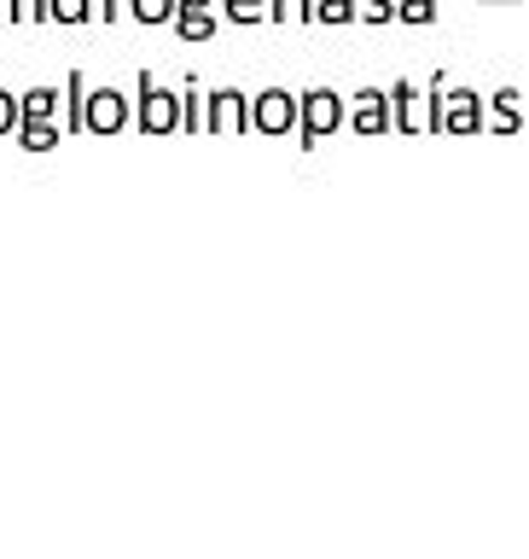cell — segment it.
Returning <instances> with one entry per match:
<instances>
[{
    "instance_id": "cell-9",
    "label": "cell",
    "mask_w": 529,
    "mask_h": 559,
    "mask_svg": "<svg viewBox=\"0 0 529 559\" xmlns=\"http://www.w3.org/2000/svg\"><path fill=\"white\" fill-rule=\"evenodd\" d=\"M17 129H24V146H29V152L59 146V129H52V122H17Z\"/></svg>"
},
{
    "instance_id": "cell-8",
    "label": "cell",
    "mask_w": 529,
    "mask_h": 559,
    "mask_svg": "<svg viewBox=\"0 0 529 559\" xmlns=\"http://www.w3.org/2000/svg\"><path fill=\"white\" fill-rule=\"evenodd\" d=\"M181 12V0H134V17L140 24H164V17Z\"/></svg>"
},
{
    "instance_id": "cell-15",
    "label": "cell",
    "mask_w": 529,
    "mask_h": 559,
    "mask_svg": "<svg viewBox=\"0 0 529 559\" xmlns=\"http://www.w3.org/2000/svg\"><path fill=\"white\" fill-rule=\"evenodd\" d=\"M17 12H24V7H17V0H0V17H17Z\"/></svg>"
},
{
    "instance_id": "cell-4",
    "label": "cell",
    "mask_w": 529,
    "mask_h": 559,
    "mask_svg": "<svg viewBox=\"0 0 529 559\" xmlns=\"http://www.w3.org/2000/svg\"><path fill=\"white\" fill-rule=\"evenodd\" d=\"M209 129H244V99L239 94H216V99H209Z\"/></svg>"
},
{
    "instance_id": "cell-2",
    "label": "cell",
    "mask_w": 529,
    "mask_h": 559,
    "mask_svg": "<svg viewBox=\"0 0 529 559\" xmlns=\"http://www.w3.org/2000/svg\"><path fill=\"white\" fill-rule=\"evenodd\" d=\"M122 122H129V99H122L117 87H94V94H87V129H94V134H117Z\"/></svg>"
},
{
    "instance_id": "cell-12",
    "label": "cell",
    "mask_w": 529,
    "mask_h": 559,
    "mask_svg": "<svg viewBox=\"0 0 529 559\" xmlns=\"http://www.w3.org/2000/svg\"><path fill=\"white\" fill-rule=\"evenodd\" d=\"M227 17H239V24H251V17H262V0H227Z\"/></svg>"
},
{
    "instance_id": "cell-6",
    "label": "cell",
    "mask_w": 529,
    "mask_h": 559,
    "mask_svg": "<svg viewBox=\"0 0 529 559\" xmlns=\"http://www.w3.org/2000/svg\"><path fill=\"white\" fill-rule=\"evenodd\" d=\"M52 105H59L52 87H29L24 94V122H52Z\"/></svg>"
},
{
    "instance_id": "cell-16",
    "label": "cell",
    "mask_w": 529,
    "mask_h": 559,
    "mask_svg": "<svg viewBox=\"0 0 529 559\" xmlns=\"http://www.w3.org/2000/svg\"><path fill=\"white\" fill-rule=\"evenodd\" d=\"M181 7H204V0H181Z\"/></svg>"
},
{
    "instance_id": "cell-3",
    "label": "cell",
    "mask_w": 529,
    "mask_h": 559,
    "mask_svg": "<svg viewBox=\"0 0 529 559\" xmlns=\"http://www.w3.org/2000/svg\"><path fill=\"white\" fill-rule=\"evenodd\" d=\"M256 129H268V134L291 129V99L286 94H262L256 99Z\"/></svg>"
},
{
    "instance_id": "cell-14",
    "label": "cell",
    "mask_w": 529,
    "mask_h": 559,
    "mask_svg": "<svg viewBox=\"0 0 529 559\" xmlns=\"http://www.w3.org/2000/svg\"><path fill=\"white\" fill-rule=\"evenodd\" d=\"M321 17H349V0H326V7H314Z\"/></svg>"
},
{
    "instance_id": "cell-11",
    "label": "cell",
    "mask_w": 529,
    "mask_h": 559,
    "mask_svg": "<svg viewBox=\"0 0 529 559\" xmlns=\"http://www.w3.org/2000/svg\"><path fill=\"white\" fill-rule=\"evenodd\" d=\"M17 122H24V105H17L12 94H0V134H7V129H17Z\"/></svg>"
},
{
    "instance_id": "cell-10",
    "label": "cell",
    "mask_w": 529,
    "mask_h": 559,
    "mask_svg": "<svg viewBox=\"0 0 529 559\" xmlns=\"http://www.w3.org/2000/svg\"><path fill=\"white\" fill-rule=\"evenodd\" d=\"M87 12H94L87 0H52V17H59V24H82Z\"/></svg>"
},
{
    "instance_id": "cell-13",
    "label": "cell",
    "mask_w": 529,
    "mask_h": 559,
    "mask_svg": "<svg viewBox=\"0 0 529 559\" xmlns=\"http://www.w3.org/2000/svg\"><path fill=\"white\" fill-rule=\"evenodd\" d=\"M268 12H274V17H291V12H314V7H303V0H274Z\"/></svg>"
},
{
    "instance_id": "cell-1",
    "label": "cell",
    "mask_w": 529,
    "mask_h": 559,
    "mask_svg": "<svg viewBox=\"0 0 529 559\" xmlns=\"http://www.w3.org/2000/svg\"><path fill=\"white\" fill-rule=\"evenodd\" d=\"M175 122H181V99H175L169 87H157L152 76H140V129H146V134H169Z\"/></svg>"
},
{
    "instance_id": "cell-5",
    "label": "cell",
    "mask_w": 529,
    "mask_h": 559,
    "mask_svg": "<svg viewBox=\"0 0 529 559\" xmlns=\"http://www.w3.org/2000/svg\"><path fill=\"white\" fill-rule=\"evenodd\" d=\"M175 29H181L187 41H204V35L216 29V24H209V12H204V7H181V12H175Z\"/></svg>"
},
{
    "instance_id": "cell-7",
    "label": "cell",
    "mask_w": 529,
    "mask_h": 559,
    "mask_svg": "<svg viewBox=\"0 0 529 559\" xmlns=\"http://www.w3.org/2000/svg\"><path fill=\"white\" fill-rule=\"evenodd\" d=\"M332 122H338V99H332V94H309V134L332 129Z\"/></svg>"
}]
</instances>
